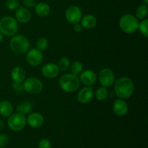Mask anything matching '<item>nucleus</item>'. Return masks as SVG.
<instances>
[{
	"instance_id": "nucleus-1",
	"label": "nucleus",
	"mask_w": 148,
	"mask_h": 148,
	"mask_svg": "<svg viewBox=\"0 0 148 148\" xmlns=\"http://www.w3.org/2000/svg\"><path fill=\"white\" fill-rule=\"evenodd\" d=\"M134 82L127 77H122L117 79L114 85L116 95L121 99H127L131 97L134 92Z\"/></svg>"
},
{
	"instance_id": "nucleus-2",
	"label": "nucleus",
	"mask_w": 148,
	"mask_h": 148,
	"mask_svg": "<svg viewBox=\"0 0 148 148\" xmlns=\"http://www.w3.org/2000/svg\"><path fill=\"white\" fill-rule=\"evenodd\" d=\"M59 86L66 92H72L79 88L80 80L77 75L73 74H65L59 79Z\"/></svg>"
},
{
	"instance_id": "nucleus-3",
	"label": "nucleus",
	"mask_w": 148,
	"mask_h": 148,
	"mask_svg": "<svg viewBox=\"0 0 148 148\" xmlns=\"http://www.w3.org/2000/svg\"><path fill=\"white\" fill-rule=\"evenodd\" d=\"M10 47L13 52L23 54L28 51L30 43L28 39L21 35H14L10 40Z\"/></svg>"
},
{
	"instance_id": "nucleus-4",
	"label": "nucleus",
	"mask_w": 148,
	"mask_h": 148,
	"mask_svg": "<svg viewBox=\"0 0 148 148\" xmlns=\"http://www.w3.org/2000/svg\"><path fill=\"white\" fill-rule=\"evenodd\" d=\"M119 26L125 33L132 34L138 30L139 21L135 16L131 14H125L120 18Z\"/></svg>"
},
{
	"instance_id": "nucleus-5",
	"label": "nucleus",
	"mask_w": 148,
	"mask_h": 148,
	"mask_svg": "<svg viewBox=\"0 0 148 148\" xmlns=\"http://www.w3.org/2000/svg\"><path fill=\"white\" fill-rule=\"evenodd\" d=\"M18 31V23L14 17L7 16L0 20V32L7 36L16 35Z\"/></svg>"
},
{
	"instance_id": "nucleus-6",
	"label": "nucleus",
	"mask_w": 148,
	"mask_h": 148,
	"mask_svg": "<svg viewBox=\"0 0 148 148\" xmlns=\"http://www.w3.org/2000/svg\"><path fill=\"white\" fill-rule=\"evenodd\" d=\"M27 123V119L24 114L16 113L9 116L7 120V125L12 131L18 132L25 128Z\"/></svg>"
},
{
	"instance_id": "nucleus-7",
	"label": "nucleus",
	"mask_w": 148,
	"mask_h": 148,
	"mask_svg": "<svg viewBox=\"0 0 148 148\" xmlns=\"http://www.w3.org/2000/svg\"><path fill=\"white\" fill-rule=\"evenodd\" d=\"M24 91L30 94H38L43 90V82L36 77H29L23 81Z\"/></svg>"
},
{
	"instance_id": "nucleus-8",
	"label": "nucleus",
	"mask_w": 148,
	"mask_h": 148,
	"mask_svg": "<svg viewBox=\"0 0 148 148\" xmlns=\"http://www.w3.org/2000/svg\"><path fill=\"white\" fill-rule=\"evenodd\" d=\"M82 12L78 6L72 5L68 7L65 12V18L71 24H75L80 21Z\"/></svg>"
},
{
	"instance_id": "nucleus-9",
	"label": "nucleus",
	"mask_w": 148,
	"mask_h": 148,
	"mask_svg": "<svg viewBox=\"0 0 148 148\" xmlns=\"http://www.w3.org/2000/svg\"><path fill=\"white\" fill-rule=\"evenodd\" d=\"M99 81L101 85L106 88H109L112 86L115 82V75L114 72L109 68H104L100 72Z\"/></svg>"
},
{
	"instance_id": "nucleus-10",
	"label": "nucleus",
	"mask_w": 148,
	"mask_h": 148,
	"mask_svg": "<svg viewBox=\"0 0 148 148\" xmlns=\"http://www.w3.org/2000/svg\"><path fill=\"white\" fill-rule=\"evenodd\" d=\"M43 56L41 51L38 50L36 48L27 51L26 60L27 63L33 66H37L43 62Z\"/></svg>"
},
{
	"instance_id": "nucleus-11",
	"label": "nucleus",
	"mask_w": 148,
	"mask_h": 148,
	"mask_svg": "<svg viewBox=\"0 0 148 148\" xmlns=\"http://www.w3.org/2000/svg\"><path fill=\"white\" fill-rule=\"evenodd\" d=\"M59 67L53 63H47L43 66L41 69V73L44 77L47 78H54L59 75Z\"/></svg>"
},
{
	"instance_id": "nucleus-12",
	"label": "nucleus",
	"mask_w": 148,
	"mask_h": 148,
	"mask_svg": "<svg viewBox=\"0 0 148 148\" xmlns=\"http://www.w3.org/2000/svg\"><path fill=\"white\" fill-rule=\"evenodd\" d=\"M26 119H27V123L28 125L33 128L40 127L44 122V118L43 115L38 112L30 113Z\"/></svg>"
},
{
	"instance_id": "nucleus-13",
	"label": "nucleus",
	"mask_w": 148,
	"mask_h": 148,
	"mask_svg": "<svg viewBox=\"0 0 148 148\" xmlns=\"http://www.w3.org/2000/svg\"><path fill=\"white\" fill-rule=\"evenodd\" d=\"M93 91L90 87H85L79 91L77 94V101L80 103H88L93 98Z\"/></svg>"
},
{
	"instance_id": "nucleus-14",
	"label": "nucleus",
	"mask_w": 148,
	"mask_h": 148,
	"mask_svg": "<svg viewBox=\"0 0 148 148\" xmlns=\"http://www.w3.org/2000/svg\"><path fill=\"white\" fill-rule=\"evenodd\" d=\"M97 75L95 72L90 69L83 71L80 73L79 80L85 85H92L96 82Z\"/></svg>"
},
{
	"instance_id": "nucleus-15",
	"label": "nucleus",
	"mask_w": 148,
	"mask_h": 148,
	"mask_svg": "<svg viewBox=\"0 0 148 148\" xmlns=\"http://www.w3.org/2000/svg\"><path fill=\"white\" fill-rule=\"evenodd\" d=\"M113 110L117 116H125L128 111V105L124 99L119 98V99L116 100L115 102L114 103Z\"/></svg>"
},
{
	"instance_id": "nucleus-16",
	"label": "nucleus",
	"mask_w": 148,
	"mask_h": 148,
	"mask_svg": "<svg viewBox=\"0 0 148 148\" xmlns=\"http://www.w3.org/2000/svg\"><path fill=\"white\" fill-rule=\"evenodd\" d=\"M31 14L26 7H18L15 12V19L20 23H27L30 20Z\"/></svg>"
},
{
	"instance_id": "nucleus-17",
	"label": "nucleus",
	"mask_w": 148,
	"mask_h": 148,
	"mask_svg": "<svg viewBox=\"0 0 148 148\" xmlns=\"http://www.w3.org/2000/svg\"><path fill=\"white\" fill-rule=\"evenodd\" d=\"M26 73L21 66H15L11 71V77L14 82L22 83L25 79Z\"/></svg>"
},
{
	"instance_id": "nucleus-18",
	"label": "nucleus",
	"mask_w": 148,
	"mask_h": 148,
	"mask_svg": "<svg viewBox=\"0 0 148 148\" xmlns=\"http://www.w3.org/2000/svg\"><path fill=\"white\" fill-rule=\"evenodd\" d=\"M14 108L10 101H2L0 102V114L2 116L9 117L13 114Z\"/></svg>"
},
{
	"instance_id": "nucleus-19",
	"label": "nucleus",
	"mask_w": 148,
	"mask_h": 148,
	"mask_svg": "<svg viewBox=\"0 0 148 148\" xmlns=\"http://www.w3.org/2000/svg\"><path fill=\"white\" fill-rule=\"evenodd\" d=\"M81 25L85 29H92L97 24V20L92 14H86L81 18Z\"/></svg>"
},
{
	"instance_id": "nucleus-20",
	"label": "nucleus",
	"mask_w": 148,
	"mask_h": 148,
	"mask_svg": "<svg viewBox=\"0 0 148 148\" xmlns=\"http://www.w3.org/2000/svg\"><path fill=\"white\" fill-rule=\"evenodd\" d=\"M35 11L40 17H46L49 14L51 8L48 4L45 2H40L35 5Z\"/></svg>"
},
{
	"instance_id": "nucleus-21",
	"label": "nucleus",
	"mask_w": 148,
	"mask_h": 148,
	"mask_svg": "<svg viewBox=\"0 0 148 148\" xmlns=\"http://www.w3.org/2000/svg\"><path fill=\"white\" fill-rule=\"evenodd\" d=\"M33 104L30 102H23L22 103L19 104L16 108L17 113H20L22 114H28L33 110Z\"/></svg>"
},
{
	"instance_id": "nucleus-22",
	"label": "nucleus",
	"mask_w": 148,
	"mask_h": 148,
	"mask_svg": "<svg viewBox=\"0 0 148 148\" xmlns=\"http://www.w3.org/2000/svg\"><path fill=\"white\" fill-rule=\"evenodd\" d=\"M148 7L147 4H141L137 7L136 10V17L140 20H144L147 15Z\"/></svg>"
},
{
	"instance_id": "nucleus-23",
	"label": "nucleus",
	"mask_w": 148,
	"mask_h": 148,
	"mask_svg": "<svg viewBox=\"0 0 148 148\" xmlns=\"http://www.w3.org/2000/svg\"><path fill=\"white\" fill-rule=\"evenodd\" d=\"M70 70L72 74L75 75H78L82 72V69H83V66H82V63L79 61H75L72 62L69 66Z\"/></svg>"
},
{
	"instance_id": "nucleus-24",
	"label": "nucleus",
	"mask_w": 148,
	"mask_h": 148,
	"mask_svg": "<svg viewBox=\"0 0 148 148\" xmlns=\"http://www.w3.org/2000/svg\"><path fill=\"white\" fill-rule=\"evenodd\" d=\"M108 92L106 88L103 86L97 89L96 92H95V97L98 101H104L108 97Z\"/></svg>"
},
{
	"instance_id": "nucleus-25",
	"label": "nucleus",
	"mask_w": 148,
	"mask_h": 148,
	"mask_svg": "<svg viewBox=\"0 0 148 148\" xmlns=\"http://www.w3.org/2000/svg\"><path fill=\"white\" fill-rule=\"evenodd\" d=\"M57 66L59 67V70L65 72V71H66L69 68V66H70V61H69V59L67 57L64 56V57H62L59 59Z\"/></svg>"
},
{
	"instance_id": "nucleus-26",
	"label": "nucleus",
	"mask_w": 148,
	"mask_h": 148,
	"mask_svg": "<svg viewBox=\"0 0 148 148\" xmlns=\"http://www.w3.org/2000/svg\"><path fill=\"white\" fill-rule=\"evenodd\" d=\"M36 49H38L40 51H44L49 46V40L47 38L44 37L40 38L36 42Z\"/></svg>"
},
{
	"instance_id": "nucleus-27",
	"label": "nucleus",
	"mask_w": 148,
	"mask_h": 148,
	"mask_svg": "<svg viewBox=\"0 0 148 148\" xmlns=\"http://www.w3.org/2000/svg\"><path fill=\"white\" fill-rule=\"evenodd\" d=\"M147 24L148 20L147 19H144L140 23H139L138 30H140V33L145 37L147 38L148 36V30H147Z\"/></svg>"
},
{
	"instance_id": "nucleus-28",
	"label": "nucleus",
	"mask_w": 148,
	"mask_h": 148,
	"mask_svg": "<svg viewBox=\"0 0 148 148\" xmlns=\"http://www.w3.org/2000/svg\"><path fill=\"white\" fill-rule=\"evenodd\" d=\"M6 7L9 10H16L20 7V3L17 0H7L6 1Z\"/></svg>"
},
{
	"instance_id": "nucleus-29",
	"label": "nucleus",
	"mask_w": 148,
	"mask_h": 148,
	"mask_svg": "<svg viewBox=\"0 0 148 148\" xmlns=\"http://www.w3.org/2000/svg\"><path fill=\"white\" fill-rule=\"evenodd\" d=\"M9 137L4 134H0V148H3L8 145L9 143Z\"/></svg>"
},
{
	"instance_id": "nucleus-30",
	"label": "nucleus",
	"mask_w": 148,
	"mask_h": 148,
	"mask_svg": "<svg viewBox=\"0 0 148 148\" xmlns=\"http://www.w3.org/2000/svg\"><path fill=\"white\" fill-rule=\"evenodd\" d=\"M39 148H51V143L47 139H42L38 143Z\"/></svg>"
},
{
	"instance_id": "nucleus-31",
	"label": "nucleus",
	"mask_w": 148,
	"mask_h": 148,
	"mask_svg": "<svg viewBox=\"0 0 148 148\" xmlns=\"http://www.w3.org/2000/svg\"><path fill=\"white\" fill-rule=\"evenodd\" d=\"M12 89L15 91L16 92L21 93L24 91L23 85L21 83H17V82H13L12 84Z\"/></svg>"
},
{
	"instance_id": "nucleus-32",
	"label": "nucleus",
	"mask_w": 148,
	"mask_h": 148,
	"mask_svg": "<svg viewBox=\"0 0 148 148\" xmlns=\"http://www.w3.org/2000/svg\"><path fill=\"white\" fill-rule=\"evenodd\" d=\"M23 4L26 8H32L36 5V0H23Z\"/></svg>"
},
{
	"instance_id": "nucleus-33",
	"label": "nucleus",
	"mask_w": 148,
	"mask_h": 148,
	"mask_svg": "<svg viewBox=\"0 0 148 148\" xmlns=\"http://www.w3.org/2000/svg\"><path fill=\"white\" fill-rule=\"evenodd\" d=\"M82 25L79 24V23L74 24V30H75V32L79 33V32H80L81 30H82Z\"/></svg>"
},
{
	"instance_id": "nucleus-34",
	"label": "nucleus",
	"mask_w": 148,
	"mask_h": 148,
	"mask_svg": "<svg viewBox=\"0 0 148 148\" xmlns=\"http://www.w3.org/2000/svg\"><path fill=\"white\" fill-rule=\"evenodd\" d=\"M4 128V122L2 120H0V130H2Z\"/></svg>"
},
{
	"instance_id": "nucleus-35",
	"label": "nucleus",
	"mask_w": 148,
	"mask_h": 148,
	"mask_svg": "<svg viewBox=\"0 0 148 148\" xmlns=\"http://www.w3.org/2000/svg\"><path fill=\"white\" fill-rule=\"evenodd\" d=\"M3 37H4V36H3V34L0 32V43L3 40Z\"/></svg>"
},
{
	"instance_id": "nucleus-36",
	"label": "nucleus",
	"mask_w": 148,
	"mask_h": 148,
	"mask_svg": "<svg viewBox=\"0 0 148 148\" xmlns=\"http://www.w3.org/2000/svg\"><path fill=\"white\" fill-rule=\"evenodd\" d=\"M143 1L145 2V4H148V0H143Z\"/></svg>"
}]
</instances>
